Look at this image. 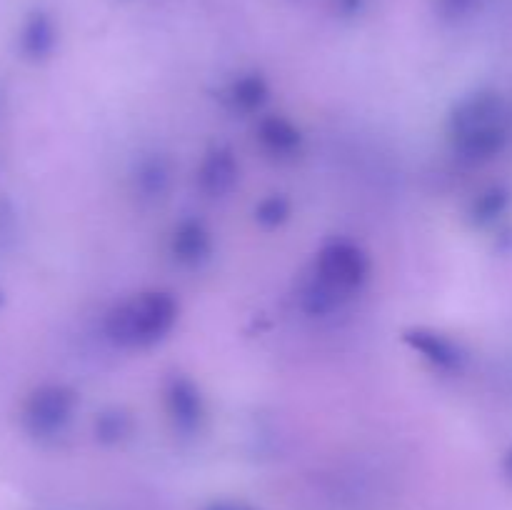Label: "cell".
Listing matches in <instances>:
<instances>
[{
	"instance_id": "6da1fadb",
	"label": "cell",
	"mask_w": 512,
	"mask_h": 510,
	"mask_svg": "<svg viewBox=\"0 0 512 510\" xmlns=\"http://www.w3.org/2000/svg\"><path fill=\"white\" fill-rule=\"evenodd\" d=\"M450 140L468 163H485L508 145V108L493 90H480L455 105L450 115Z\"/></svg>"
},
{
	"instance_id": "7a4b0ae2",
	"label": "cell",
	"mask_w": 512,
	"mask_h": 510,
	"mask_svg": "<svg viewBox=\"0 0 512 510\" xmlns=\"http://www.w3.org/2000/svg\"><path fill=\"white\" fill-rule=\"evenodd\" d=\"M178 313L180 305L170 293H140L110 310L105 335L120 348H150L175 328Z\"/></svg>"
},
{
	"instance_id": "3957f363",
	"label": "cell",
	"mask_w": 512,
	"mask_h": 510,
	"mask_svg": "<svg viewBox=\"0 0 512 510\" xmlns=\"http://www.w3.org/2000/svg\"><path fill=\"white\" fill-rule=\"evenodd\" d=\"M78 410V393L68 385L45 383L30 390L20 405V425L33 440H53L65 433Z\"/></svg>"
},
{
	"instance_id": "277c9868",
	"label": "cell",
	"mask_w": 512,
	"mask_h": 510,
	"mask_svg": "<svg viewBox=\"0 0 512 510\" xmlns=\"http://www.w3.org/2000/svg\"><path fill=\"white\" fill-rule=\"evenodd\" d=\"M313 273L348 298L368 280L370 260L363 253V248L348 243V240H338V243H330L320 250Z\"/></svg>"
},
{
	"instance_id": "5b68a950",
	"label": "cell",
	"mask_w": 512,
	"mask_h": 510,
	"mask_svg": "<svg viewBox=\"0 0 512 510\" xmlns=\"http://www.w3.org/2000/svg\"><path fill=\"white\" fill-rule=\"evenodd\" d=\"M403 340L425 363L433 365L435 370H443V373H460L468 363V350L463 348V343L450 338L448 333H440V330L410 328L405 330Z\"/></svg>"
},
{
	"instance_id": "8992f818",
	"label": "cell",
	"mask_w": 512,
	"mask_h": 510,
	"mask_svg": "<svg viewBox=\"0 0 512 510\" xmlns=\"http://www.w3.org/2000/svg\"><path fill=\"white\" fill-rule=\"evenodd\" d=\"M165 408H168L175 430H180L183 435H193L205 420L203 395H200L198 385L185 378V375H175L168 383V388H165Z\"/></svg>"
},
{
	"instance_id": "52a82bcc",
	"label": "cell",
	"mask_w": 512,
	"mask_h": 510,
	"mask_svg": "<svg viewBox=\"0 0 512 510\" xmlns=\"http://www.w3.org/2000/svg\"><path fill=\"white\" fill-rule=\"evenodd\" d=\"M240 165L230 148H213L198 168V188L208 198H223L238 185Z\"/></svg>"
},
{
	"instance_id": "ba28073f",
	"label": "cell",
	"mask_w": 512,
	"mask_h": 510,
	"mask_svg": "<svg viewBox=\"0 0 512 510\" xmlns=\"http://www.w3.org/2000/svg\"><path fill=\"white\" fill-rule=\"evenodd\" d=\"M170 253L185 268H198L213 253V235L205 228L200 220H183L178 228L173 230L170 238Z\"/></svg>"
},
{
	"instance_id": "9c48e42d",
	"label": "cell",
	"mask_w": 512,
	"mask_h": 510,
	"mask_svg": "<svg viewBox=\"0 0 512 510\" xmlns=\"http://www.w3.org/2000/svg\"><path fill=\"white\" fill-rule=\"evenodd\" d=\"M258 140L275 158H295L303 148V133L283 115H268L260 120Z\"/></svg>"
},
{
	"instance_id": "30bf717a",
	"label": "cell",
	"mask_w": 512,
	"mask_h": 510,
	"mask_svg": "<svg viewBox=\"0 0 512 510\" xmlns=\"http://www.w3.org/2000/svg\"><path fill=\"white\" fill-rule=\"evenodd\" d=\"M170 188V163L165 158H148L135 170V190L143 200H160Z\"/></svg>"
},
{
	"instance_id": "8fae6325",
	"label": "cell",
	"mask_w": 512,
	"mask_h": 510,
	"mask_svg": "<svg viewBox=\"0 0 512 510\" xmlns=\"http://www.w3.org/2000/svg\"><path fill=\"white\" fill-rule=\"evenodd\" d=\"M228 100L240 113H253L268 100V83L260 75H243L228 88Z\"/></svg>"
},
{
	"instance_id": "7c38bea8",
	"label": "cell",
	"mask_w": 512,
	"mask_h": 510,
	"mask_svg": "<svg viewBox=\"0 0 512 510\" xmlns=\"http://www.w3.org/2000/svg\"><path fill=\"white\" fill-rule=\"evenodd\" d=\"M130 430H133V418L120 408L103 410V413L95 418V438L103 445L120 443V440L128 438Z\"/></svg>"
},
{
	"instance_id": "4fadbf2b",
	"label": "cell",
	"mask_w": 512,
	"mask_h": 510,
	"mask_svg": "<svg viewBox=\"0 0 512 510\" xmlns=\"http://www.w3.org/2000/svg\"><path fill=\"white\" fill-rule=\"evenodd\" d=\"M510 208V193L505 188H500V185H495V188H488L485 193H480L478 198H475L473 203V220L478 225H490L495 223V220L500 218V215H505V210Z\"/></svg>"
},
{
	"instance_id": "5bb4252c",
	"label": "cell",
	"mask_w": 512,
	"mask_h": 510,
	"mask_svg": "<svg viewBox=\"0 0 512 510\" xmlns=\"http://www.w3.org/2000/svg\"><path fill=\"white\" fill-rule=\"evenodd\" d=\"M290 218V203L283 195H270V198L260 200L255 208V220L265 228H278Z\"/></svg>"
},
{
	"instance_id": "9a60e30c",
	"label": "cell",
	"mask_w": 512,
	"mask_h": 510,
	"mask_svg": "<svg viewBox=\"0 0 512 510\" xmlns=\"http://www.w3.org/2000/svg\"><path fill=\"white\" fill-rule=\"evenodd\" d=\"M15 238V210L8 200L0 198V250L10 248Z\"/></svg>"
},
{
	"instance_id": "2e32d148",
	"label": "cell",
	"mask_w": 512,
	"mask_h": 510,
	"mask_svg": "<svg viewBox=\"0 0 512 510\" xmlns=\"http://www.w3.org/2000/svg\"><path fill=\"white\" fill-rule=\"evenodd\" d=\"M208 510H255L253 505L243 503V500H218V503L210 505Z\"/></svg>"
},
{
	"instance_id": "e0dca14e",
	"label": "cell",
	"mask_w": 512,
	"mask_h": 510,
	"mask_svg": "<svg viewBox=\"0 0 512 510\" xmlns=\"http://www.w3.org/2000/svg\"><path fill=\"white\" fill-rule=\"evenodd\" d=\"M503 468H505V473H508V478L512 480V448L508 450V453H505V460H503Z\"/></svg>"
},
{
	"instance_id": "ac0fdd59",
	"label": "cell",
	"mask_w": 512,
	"mask_h": 510,
	"mask_svg": "<svg viewBox=\"0 0 512 510\" xmlns=\"http://www.w3.org/2000/svg\"><path fill=\"white\" fill-rule=\"evenodd\" d=\"M3 105H5V100H3V90H0V118H3Z\"/></svg>"
}]
</instances>
